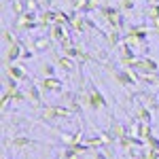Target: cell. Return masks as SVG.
Here are the masks:
<instances>
[{"label": "cell", "instance_id": "obj_1", "mask_svg": "<svg viewBox=\"0 0 159 159\" xmlns=\"http://www.w3.org/2000/svg\"><path fill=\"white\" fill-rule=\"evenodd\" d=\"M74 112L70 106H66V104H49V106H45L43 112H40V117L43 119H47V121H57V119H68V117H72Z\"/></svg>", "mask_w": 159, "mask_h": 159}, {"label": "cell", "instance_id": "obj_2", "mask_svg": "<svg viewBox=\"0 0 159 159\" xmlns=\"http://www.w3.org/2000/svg\"><path fill=\"white\" fill-rule=\"evenodd\" d=\"M81 104L89 106L91 110H100V108H106V106H108V104H106V98L98 91V87H93V85H89L87 93L81 96Z\"/></svg>", "mask_w": 159, "mask_h": 159}, {"label": "cell", "instance_id": "obj_3", "mask_svg": "<svg viewBox=\"0 0 159 159\" xmlns=\"http://www.w3.org/2000/svg\"><path fill=\"white\" fill-rule=\"evenodd\" d=\"M13 30H17V32L40 30V24H38V13H30V11H25L21 17H17V19L13 21Z\"/></svg>", "mask_w": 159, "mask_h": 159}, {"label": "cell", "instance_id": "obj_4", "mask_svg": "<svg viewBox=\"0 0 159 159\" xmlns=\"http://www.w3.org/2000/svg\"><path fill=\"white\" fill-rule=\"evenodd\" d=\"M100 15L108 21V25L112 30H119V32L123 30V17L117 9H112V7H100Z\"/></svg>", "mask_w": 159, "mask_h": 159}, {"label": "cell", "instance_id": "obj_5", "mask_svg": "<svg viewBox=\"0 0 159 159\" xmlns=\"http://www.w3.org/2000/svg\"><path fill=\"white\" fill-rule=\"evenodd\" d=\"M43 93H64V83L57 76H43V81H36Z\"/></svg>", "mask_w": 159, "mask_h": 159}, {"label": "cell", "instance_id": "obj_6", "mask_svg": "<svg viewBox=\"0 0 159 159\" xmlns=\"http://www.w3.org/2000/svg\"><path fill=\"white\" fill-rule=\"evenodd\" d=\"M24 49H25V47L19 43V40H17L15 45H9L7 51H4V64H15V61L24 55Z\"/></svg>", "mask_w": 159, "mask_h": 159}, {"label": "cell", "instance_id": "obj_7", "mask_svg": "<svg viewBox=\"0 0 159 159\" xmlns=\"http://www.w3.org/2000/svg\"><path fill=\"white\" fill-rule=\"evenodd\" d=\"M117 51H119V60H121V64L125 66V68L136 60V53L132 51V47H129L127 43H123V40H121V45L117 47Z\"/></svg>", "mask_w": 159, "mask_h": 159}, {"label": "cell", "instance_id": "obj_8", "mask_svg": "<svg viewBox=\"0 0 159 159\" xmlns=\"http://www.w3.org/2000/svg\"><path fill=\"white\" fill-rule=\"evenodd\" d=\"M53 57H55L57 66H60L64 72H74V70H76V61H74V57H68V55H57V53H53Z\"/></svg>", "mask_w": 159, "mask_h": 159}, {"label": "cell", "instance_id": "obj_9", "mask_svg": "<svg viewBox=\"0 0 159 159\" xmlns=\"http://www.w3.org/2000/svg\"><path fill=\"white\" fill-rule=\"evenodd\" d=\"M30 49L34 53H43V51L51 49V38L49 36H36L32 43H30Z\"/></svg>", "mask_w": 159, "mask_h": 159}, {"label": "cell", "instance_id": "obj_10", "mask_svg": "<svg viewBox=\"0 0 159 159\" xmlns=\"http://www.w3.org/2000/svg\"><path fill=\"white\" fill-rule=\"evenodd\" d=\"M4 74H9L13 79H17V81H25L28 79V72L21 66H17V64H4Z\"/></svg>", "mask_w": 159, "mask_h": 159}, {"label": "cell", "instance_id": "obj_11", "mask_svg": "<svg viewBox=\"0 0 159 159\" xmlns=\"http://www.w3.org/2000/svg\"><path fill=\"white\" fill-rule=\"evenodd\" d=\"M70 25H72V30L76 34H83L87 28V17H83L81 13H72L70 15Z\"/></svg>", "mask_w": 159, "mask_h": 159}, {"label": "cell", "instance_id": "obj_12", "mask_svg": "<svg viewBox=\"0 0 159 159\" xmlns=\"http://www.w3.org/2000/svg\"><path fill=\"white\" fill-rule=\"evenodd\" d=\"M28 100L34 104V106H40V102H43V96H40V87H38V83H32V85L28 87Z\"/></svg>", "mask_w": 159, "mask_h": 159}, {"label": "cell", "instance_id": "obj_13", "mask_svg": "<svg viewBox=\"0 0 159 159\" xmlns=\"http://www.w3.org/2000/svg\"><path fill=\"white\" fill-rule=\"evenodd\" d=\"M136 119L140 123H151V119H153V112H151V108L148 106H138V110H136Z\"/></svg>", "mask_w": 159, "mask_h": 159}, {"label": "cell", "instance_id": "obj_14", "mask_svg": "<svg viewBox=\"0 0 159 159\" xmlns=\"http://www.w3.org/2000/svg\"><path fill=\"white\" fill-rule=\"evenodd\" d=\"M66 36H68L66 25H61V24H53L51 25V38H53V40H64Z\"/></svg>", "mask_w": 159, "mask_h": 159}, {"label": "cell", "instance_id": "obj_15", "mask_svg": "<svg viewBox=\"0 0 159 159\" xmlns=\"http://www.w3.org/2000/svg\"><path fill=\"white\" fill-rule=\"evenodd\" d=\"M11 11H13V17H21L28 9H25V0H11Z\"/></svg>", "mask_w": 159, "mask_h": 159}, {"label": "cell", "instance_id": "obj_16", "mask_svg": "<svg viewBox=\"0 0 159 159\" xmlns=\"http://www.w3.org/2000/svg\"><path fill=\"white\" fill-rule=\"evenodd\" d=\"M110 134L115 136L117 140H121L123 136H127V132H125L123 123H119V121H112V125H110Z\"/></svg>", "mask_w": 159, "mask_h": 159}, {"label": "cell", "instance_id": "obj_17", "mask_svg": "<svg viewBox=\"0 0 159 159\" xmlns=\"http://www.w3.org/2000/svg\"><path fill=\"white\" fill-rule=\"evenodd\" d=\"M17 89H19V81L13 79V76H9V74H4V91L13 93V91H17Z\"/></svg>", "mask_w": 159, "mask_h": 159}, {"label": "cell", "instance_id": "obj_18", "mask_svg": "<svg viewBox=\"0 0 159 159\" xmlns=\"http://www.w3.org/2000/svg\"><path fill=\"white\" fill-rule=\"evenodd\" d=\"M2 40H4V45L9 47V45H15V43H17L19 38H17L15 34H13V30H9V28H4V30H2Z\"/></svg>", "mask_w": 159, "mask_h": 159}, {"label": "cell", "instance_id": "obj_19", "mask_svg": "<svg viewBox=\"0 0 159 159\" xmlns=\"http://www.w3.org/2000/svg\"><path fill=\"white\" fill-rule=\"evenodd\" d=\"M4 93H9V91H4ZM9 98H11L13 104H21V102H25L28 100V93H24V91H13V93H9Z\"/></svg>", "mask_w": 159, "mask_h": 159}, {"label": "cell", "instance_id": "obj_20", "mask_svg": "<svg viewBox=\"0 0 159 159\" xmlns=\"http://www.w3.org/2000/svg\"><path fill=\"white\" fill-rule=\"evenodd\" d=\"M153 134L151 132V123H140V127H138V138H142L144 142H147V138Z\"/></svg>", "mask_w": 159, "mask_h": 159}, {"label": "cell", "instance_id": "obj_21", "mask_svg": "<svg viewBox=\"0 0 159 159\" xmlns=\"http://www.w3.org/2000/svg\"><path fill=\"white\" fill-rule=\"evenodd\" d=\"M25 9H28L30 13H40V11H43L38 0H25Z\"/></svg>", "mask_w": 159, "mask_h": 159}, {"label": "cell", "instance_id": "obj_22", "mask_svg": "<svg viewBox=\"0 0 159 159\" xmlns=\"http://www.w3.org/2000/svg\"><path fill=\"white\" fill-rule=\"evenodd\" d=\"M142 98H144V106H148V108H157V100H155L153 93H142Z\"/></svg>", "mask_w": 159, "mask_h": 159}, {"label": "cell", "instance_id": "obj_23", "mask_svg": "<svg viewBox=\"0 0 159 159\" xmlns=\"http://www.w3.org/2000/svg\"><path fill=\"white\" fill-rule=\"evenodd\" d=\"M40 74H43V76H55V68H53L51 64H43V66H40Z\"/></svg>", "mask_w": 159, "mask_h": 159}, {"label": "cell", "instance_id": "obj_24", "mask_svg": "<svg viewBox=\"0 0 159 159\" xmlns=\"http://www.w3.org/2000/svg\"><path fill=\"white\" fill-rule=\"evenodd\" d=\"M64 51V55H68V57H74V60H76V57H79V53H81V49H79V47H68V49H61Z\"/></svg>", "mask_w": 159, "mask_h": 159}, {"label": "cell", "instance_id": "obj_25", "mask_svg": "<svg viewBox=\"0 0 159 159\" xmlns=\"http://www.w3.org/2000/svg\"><path fill=\"white\" fill-rule=\"evenodd\" d=\"M147 144H148V148H153V151H159V140H157V138H155L153 134L147 138Z\"/></svg>", "mask_w": 159, "mask_h": 159}, {"label": "cell", "instance_id": "obj_26", "mask_svg": "<svg viewBox=\"0 0 159 159\" xmlns=\"http://www.w3.org/2000/svg\"><path fill=\"white\" fill-rule=\"evenodd\" d=\"M136 4V0H121V9L123 11H132Z\"/></svg>", "mask_w": 159, "mask_h": 159}, {"label": "cell", "instance_id": "obj_27", "mask_svg": "<svg viewBox=\"0 0 159 159\" xmlns=\"http://www.w3.org/2000/svg\"><path fill=\"white\" fill-rule=\"evenodd\" d=\"M151 19H159V2L151 7Z\"/></svg>", "mask_w": 159, "mask_h": 159}, {"label": "cell", "instance_id": "obj_28", "mask_svg": "<svg viewBox=\"0 0 159 159\" xmlns=\"http://www.w3.org/2000/svg\"><path fill=\"white\" fill-rule=\"evenodd\" d=\"M89 157H91V159H108V157H106V155H102V153H96L93 148L89 151Z\"/></svg>", "mask_w": 159, "mask_h": 159}, {"label": "cell", "instance_id": "obj_29", "mask_svg": "<svg viewBox=\"0 0 159 159\" xmlns=\"http://www.w3.org/2000/svg\"><path fill=\"white\" fill-rule=\"evenodd\" d=\"M4 159H9V157H4Z\"/></svg>", "mask_w": 159, "mask_h": 159}]
</instances>
